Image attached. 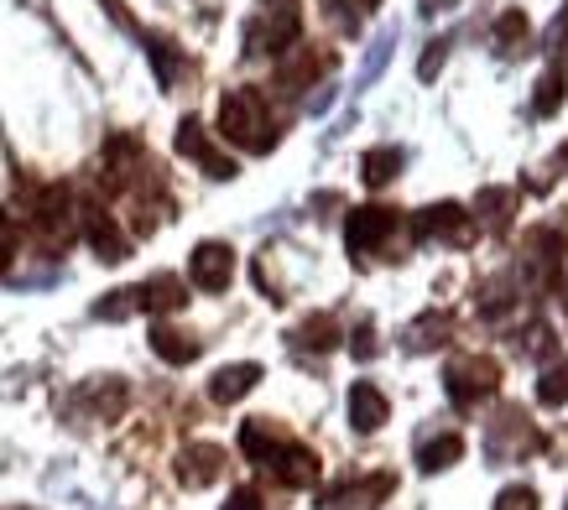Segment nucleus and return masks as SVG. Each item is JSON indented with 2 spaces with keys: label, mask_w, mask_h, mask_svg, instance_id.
Listing matches in <instances>:
<instances>
[{
  "label": "nucleus",
  "mask_w": 568,
  "mask_h": 510,
  "mask_svg": "<svg viewBox=\"0 0 568 510\" xmlns=\"http://www.w3.org/2000/svg\"><path fill=\"white\" fill-rule=\"evenodd\" d=\"M224 510H266V506H261L256 490H235L230 500H224Z\"/></svg>",
  "instance_id": "33"
},
{
  "label": "nucleus",
  "mask_w": 568,
  "mask_h": 510,
  "mask_svg": "<svg viewBox=\"0 0 568 510\" xmlns=\"http://www.w3.org/2000/svg\"><path fill=\"white\" fill-rule=\"evenodd\" d=\"M496 510H537V494L527 484H511V490L496 494Z\"/></svg>",
  "instance_id": "30"
},
{
  "label": "nucleus",
  "mask_w": 568,
  "mask_h": 510,
  "mask_svg": "<svg viewBox=\"0 0 568 510\" xmlns=\"http://www.w3.org/2000/svg\"><path fill=\"white\" fill-rule=\"evenodd\" d=\"M417 235L423 239H448V245H469L475 224H469V214L459 204H433V208L417 214Z\"/></svg>",
  "instance_id": "6"
},
{
  "label": "nucleus",
  "mask_w": 568,
  "mask_h": 510,
  "mask_svg": "<svg viewBox=\"0 0 568 510\" xmlns=\"http://www.w3.org/2000/svg\"><path fill=\"white\" fill-rule=\"evenodd\" d=\"M386 417H392V401L381 396V386L355 380V386H349V427H355V432H381Z\"/></svg>",
  "instance_id": "13"
},
{
  "label": "nucleus",
  "mask_w": 568,
  "mask_h": 510,
  "mask_svg": "<svg viewBox=\"0 0 568 510\" xmlns=\"http://www.w3.org/2000/svg\"><path fill=\"white\" fill-rule=\"evenodd\" d=\"M141 297H146L152 313H178V307L189 303V287L178 276H152V282H141Z\"/></svg>",
  "instance_id": "17"
},
{
  "label": "nucleus",
  "mask_w": 568,
  "mask_h": 510,
  "mask_svg": "<svg viewBox=\"0 0 568 510\" xmlns=\"http://www.w3.org/2000/svg\"><path fill=\"white\" fill-rule=\"evenodd\" d=\"M521 48H527V17H521V11H506V17L496 21V52L500 58H517Z\"/></svg>",
  "instance_id": "21"
},
{
  "label": "nucleus",
  "mask_w": 568,
  "mask_h": 510,
  "mask_svg": "<svg viewBox=\"0 0 568 510\" xmlns=\"http://www.w3.org/2000/svg\"><path fill=\"white\" fill-rule=\"evenodd\" d=\"M303 32V6L297 0H261L251 27H245V52L266 58V52H287Z\"/></svg>",
  "instance_id": "2"
},
{
  "label": "nucleus",
  "mask_w": 568,
  "mask_h": 510,
  "mask_svg": "<svg viewBox=\"0 0 568 510\" xmlns=\"http://www.w3.org/2000/svg\"><path fill=\"white\" fill-rule=\"evenodd\" d=\"M480 208H485V220H490V224H506V220H511V214H506V208H511V193H506V187H485Z\"/></svg>",
  "instance_id": "29"
},
{
  "label": "nucleus",
  "mask_w": 568,
  "mask_h": 510,
  "mask_svg": "<svg viewBox=\"0 0 568 510\" xmlns=\"http://www.w3.org/2000/svg\"><path fill=\"white\" fill-rule=\"evenodd\" d=\"M465 459V438H454V432H444V438H433L417 448V469L423 475H438V469H454V463Z\"/></svg>",
  "instance_id": "16"
},
{
  "label": "nucleus",
  "mask_w": 568,
  "mask_h": 510,
  "mask_svg": "<svg viewBox=\"0 0 568 510\" xmlns=\"http://www.w3.org/2000/svg\"><path fill=\"white\" fill-rule=\"evenodd\" d=\"M146 52H152V63H156V84H162V89L178 84V73H183V58H178V52L168 48L162 37H152V42H146Z\"/></svg>",
  "instance_id": "24"
},
{
  "label": "nucleus",
  "mask_w": 568,
  "mask_h": 510,
  "mask_svg": "<svg viewBox=\"0 0 568 510\" xmlns=\"http://www.w3.org/2000/svg\"><path fill=\"white\" fill-rule=\"evenodd\" d=\"M272 469H276V479H282V484H293V490H313L318 475H324L318 453L303 448V442H282V448H276V459H272Z\"/></svg>",
  "instance_id": "9"
},
{
  "label": "nucleus",
  "mask_w": 568,
  "mask_h": 510,
  "mask_svg": "<svg viewBox=\"0 0 568 510\" xmlns=\"http://www.w3.org/2000/svg\"><path fill=\"white\" fill-rule=\"evenodd\" d=\"M365 183L371 187H386L396 177V172H402V152H396V146H376V152H365Z\"/></svg>",
  "instance_id": "20"
},
{
  "label": "nucleus",
  "mask_w": 568,
  "mask_h": 510,
  "mask_svg": "<svg viewBox=\"0 0 568 510\" xmlns=\"http://www.w3.org/2000/svg\"><path fill=\"white\" fill-rule=\"evenodd\" d=\"M152 349H156V359H168V365H193V359H199V339L183 334V328H168V324L152 328Z\"/></svg>",
  "instance_id": "15"
},
{
  "label": "nucleus",
  "mask_w": 568,
  "mask_h": 510,
  "mask_svg": "<svg viewBox=\"0 0 568 510\" xmlns=\"http://www.w3.org/2000/svg\"><path fill=\"white\" fill-rule=\"evenodd\" d=\"M313 73H318V58H313V52H303V58H287V63H282V84H287V89H303Z\"/></svg>",
  "instance_id": "27"
},
{
  "label": "nucleus",
  "mask_w": 568,
  "mask_h": 510,
  "mask_svg": "<svg viewBox=\"0 0 568 510\" xmlns=\"http://www.w3.org/2000/svg\"><path fill=\"white\" fill-rule=\"evenodd\" d=\"M537 401H542V407H564V401H568V365H558V370L542 375V386H537Z\"/></svg>",
  "instance_id": "26"
},
{
  "label": "nucleus",
  "mask_w": 568,
  "mask_h": 510,
  "mask_svg": "<svg viewBox=\"0 0 568 510\" xmlns=\"http://www.w3.org/2000/svg\"><path fill=\"white\" fill-rule=\"evenodd\" d=\"M241 448H245V459H256V463H272L276 459V448H282V442H276V432H272V422H245L241 427Z\"/></svg>",
  "instance_id": "18"
},
{
  "label": "nucleus",
  "mask_w": 568,
  "mask_h": 510,
  "mask_svg": "<svg viewBox=\"0 0 568 510\" xmlns=\"http://www.w3.org/2000/svg\"><path fill=\"white\" fill-rule=\"evenodd\" d=\"M178 152L193 156V162H199L209 177H220V183H230V177H235V162L209 146V141H204V125H199V120H183V125H178Z\"/></svg>",
  "instance_id": "12"
},
{
  "label": "nucleus",
  "mask_w": 568,
  "mask_h": 510,
  "mask_svg": "<svg viewBox=\"0 0 568 510\" xmlns=\"http://www.w3.org/2000/svg\"><path fill=\"white\" fill-rule=\"evenodd\" d=\"M448 313H428L423 324H413L407 328V349H433V344H444V334H448Z\"/></svg>",
  "instance_id": "23"
},
{
  "label": "nucleus",
  "mask_w": 568,
  "mask_h": 510,
  "mask_svg": "<svg viewBox=\"0 0 568 510\" xmlns=\"http://www.w3.org/2000/svg\"><path fill=\"white\" fill-rule=\"evenodd\" d=\"M444 58H448V42L438 37V42H428V52H423V63H417V73H423V79H433V73L444 69Z\"/></svg>",
  "instance_id": "32"
},
{
  "label": "nucleus",
  "mask_w": 568,
  "mask_h": 510,
  "mask_svg": "<svg viewBox=\"0 0 568 510\" xmlns=\"http://www.w3.org/2000/svg\"><path fill=\"white\" fill-rule=\"evenodd\" d=\"M349 349H355L361 359H371V355H376V334H371V328H355V339H349Z\"/></svg>",
  "instance_id": "34"
},
{
  "label": "nucleus",
  "mask_w": 568,
  "mask_h": 510,
  "mask_svg": "<svg viewBox=\"0 0 568 510\" xmlns=\"http://www.w3.org/2000/svg\"><path fill=\"white\" fill-rule=\"evenodd\" d=\"M141 307H146L141 287H121V292H110L104 303H94V318H131V313H141Z\"/></svg>",
  "instance_id": "22"
},
{
  "label": "nucleus",
  "mask_w": 568,
  "mask_h": 510,
  "mask_svg": "<svg viewBox=\"0 0 568 510\" xmlns=\"http://www.w3.org/2000/svg\"><path fill=\"white\" fill-rule=\"evenodd\" d=\"M220 136L230 141V146H245V152H272L276 146L272 120H266V110H261V100L251 94V89H230V94H224Z\"/></svg>",
  "instance_id": "1"
},
{
  "label": "nucleus",
  "mask_w": 568,
  "mask_h": 510,
  "mask_svg": "<svg viewBox=\"0 0 568 510\" xmlns=\"http://www.w3.org/2000/svg\"><path fill=\"white\" fill-rule=\"evenodd\" d=\"M293 339L303 344V349H334V344H339V324H334L328 313H313V318H303V324H297Z\"/></svg>",
  "instance_id": "19"
},
{
  "label": "nucleus",
  "mask_w": 568,
  "mask_h": 510,
  "mask_svg": "<svg viewBox=\"0 0 568 510\" xmlns=\"http://www.w3.org/2000/svg\"><path fill=\"white\" fill-rule=\"evenodd\" d=\"M256 386H261V365H256V359H241V365H224V370H214L209 396H214L220 407H235V401H245Z\"/></svg>",
  "instance_id": "14"
},
{
  "label": "nucleus",
  "mask_w": 568,
  "mask_h": 510,
  "mask_svg": "<svg viewBox=\"0 0 568 510\" xmlns=\"http://www.w3.org/2000/svg\"><path fill=\"white\" fill-rule=\"evenodd\" d=\"M537 115H552V110H558V104H564V73L558 69H548L542 73V84H537Z\"/></svg>",
  "instance_id": "25"
},
{
  "label": "nucleus",
  "mask_w": 568,
  "mask_h": 510,
  "mask_svg": "<svg viewBox=\"0 0 568 510\" xmlns=\"http://www.w3.org/2000/svg\"><path fill=\"white\" fill-rule=\"evenodd\" d=\"M79 224H84V235H89V245H94V255H100V261H110V266H115V261H125V251H131V245H125V235H121V224L110 220V214H104V208H79Z\"/></svg>",
  "instance_id": "11"
},
{
  "label": "nucleus",
  "mask_w": 568,
  "mask_h": 510,
  "mask_svg": "<svg viewBox=\"0 0 568 510\" xmlns=\"http://www.w3.org/2000/svg\"><path fill=\"white\" fill-rule=\"evenodd\" d=\"M444 386H448V401H454V407H475V401H485V396H496L500 365L490 355H465V359L448 365Z\"/></svg>",
  "instance_id": "3"
},
{
  "label": "nucleus",
  "mask_w": 568,
  "mask_h": 510,
  "mask_svg": "<svg viewBox=\"0 0 568 510\" xmlns=\"http://www.w3.org/2000/svg\"><path fill=\"white\" fill-rule=\"evenodd\" d=\"M189 276H193V287L224 292L235 282V251H230L224 239H204V245L189 255Z\"/></svg>",
  "instance_id": "4"
},
{
  "label": "nucleus",
  "mask_w": 568,
  "mask_h": 510,
  "mask_svg": "<svg viewBox=\"0 0 568 510\" xmlns=\"http://www.w3.org/2000/svg\"><path fill=\"white\" fill-rule=\"evenodd\" d=\"M392 490H396V479H392V475L349 479V484H339V490H328V494H324V510H376Z\"/></svg>",
  "instance_id": "7"
},
{
  "label": "nucleus",
  "mask_w": 568,
  "mask_h": 510,
  "mask_svg": "<svg viewBox=\"0 0 568 510\" xmlns=\"http://www.w3.org/2000/svg\"><path fill=\"white\" fill-rule=\"evenodd\" d=\"M396 208H381V204H371V208H355L349 214V224H345V239H349V255H371L381 245V239H392L396 235Z\"/></svg>",
  "instance_id": "5"
},
{
  "label": "nucleus",
  "mask_w": 568,
  "mask_h": 510,
  "mask_svg": "<svg viewBox=\"0 0 568 510\" xmlns=\"http://www.w3.org/2000/svg\"><path fill=\"white\" fill-rule=\"evenodd\" d=\"M220 475H224L220 442H189V448L178 453V479H183L189 490H204V484H214Z\"/></svg>",
  "instance_id": "8"
},
{
  "label": "nucleus",
  "mask_w": 568,
  "mask_h": 510,
  "mask_svg": "<svg viewBox=\"0 0 568 510\" xmlns=\"http://www.w3.org/2000/svg\"><path fill=\"white\" fill-rule=\"evenodd\" d=\"M11 251H17V224H11V214L0 208V272L11 266Z\"/></svg>",
  "instance_id": "31"
},
{
  "label": "nucleus",
  "mask_w": 568,
  "mask_h": 510,
  "mask_svg": "<svg viewBox=\"0 0 568 510\" xmlns=\"http://www.w3.org/2000/svg\"><path fill=\"white\" fill-rule=\"evenodd\" d=\"M37 230L52 239V245H63L73 235V193L63 183H52L42 198H37Z\"/></svg>",
  "instance_id": "10"
},
{
  "label": "nucleus",
  "mask_w": 568,
  "mask_h": 510,
  "mask_svg": "<svg viewBox=\"0 0 568 510\" xmlns=\"http://www.w3.org/2000/svg\"><path fill=\"white\" fill-rule=\"evenodd\" d=\"M423 11H448V0H423Z\"/></svg>",
  "instance_id": "35"
},
{
  "label": "nucleus",
  "mask_w": 568,
  "mask_h": 510,
  "mask_svg": "<svg viewBox=\"0 0 568 510\" xmlns=\"http://www.w3.org/2000/svg\"><path fill=\"white\" fill-rule=\"evenodd\" d=\"M392 42H396V27H386V32L376 37V48H371V58H365V73H361V84H371L381 69H386V58H392Z\"/></svg>",
  "instance_id": "28"
}]
</instances>
